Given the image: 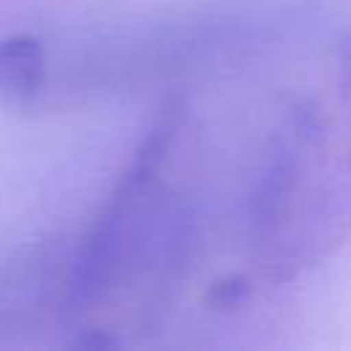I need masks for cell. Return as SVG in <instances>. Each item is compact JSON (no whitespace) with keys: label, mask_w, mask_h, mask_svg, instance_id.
Instances as JSON below:
<instances>
[{"label":"cell","mask_w":351,"mask_h":351,"mask_svg":"<svg viewBox=\"0 0 351 351\" xmlns=\"http://www.w3.org/2000/svg\"><path fill=\"white\" fill-rule=\"evenodd\" d=\"M47 88V49L30 33L0 38V104L11 112L33 110Z\"/></svg>","instance_id":"obj_3"},{"label":"cell","mask_w":351,"mask_h":351,"mask_svg":"<svg viewBox=\"0 0 351 351\" xmlns=\"http://www.w3.org/2000/svg\"><path fill=\"white\" fill-rule=\"evenodd\" d=\"M184 110L167 104L99 211L63 288L74 346L115 348L151 329L195 247V214L173 176Z\"/></svg>","instance_id":"obj_1"},{"label":"cell","mask_w":351,"mask_h":351,"mask_svg":"<svg viewBox=\"0 0 351 351\" xmlns=\"http://www.w3.org/2000/svg\"><path fill=\"white\" fill-rule=\"evenodd\" d=\"M332 99L296 101L271 132L250 195L261 271L285 282L351 236V58L335 63Z\"/></svg>","instance_id":"obj_2"}]
</instances>
